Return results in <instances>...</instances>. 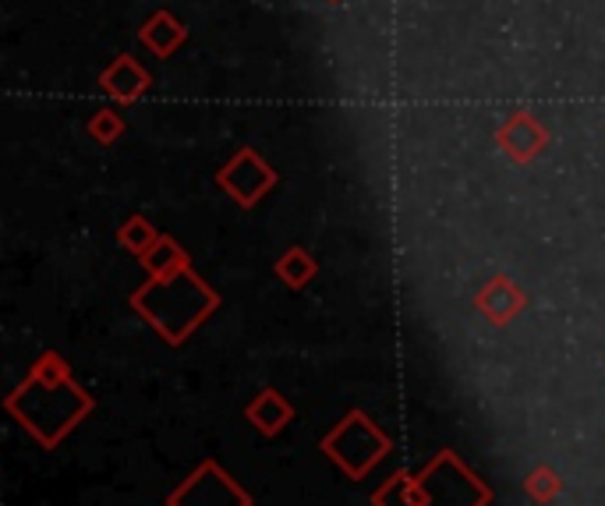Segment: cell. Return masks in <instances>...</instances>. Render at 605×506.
<instances>
[{"mask_svg": "<svg viewBox=\"0 0 605 506\" xmlns=\"http://www.w3.org/2000/svg\"><path fill=\"white\" fill-rule=\"evenodd\" d=\"M92 407H96L92 394L75 383L71 365L57 350H43L29 368V376L4 400V411L43 450H57L92 415Z\"/></svg>", "mask_w": 605, "mask_h": 506, "instance_id": "cell-1", "label": "cell"}, {"mask_svg": "<svg viewBox=\"0 0 605 506\" xmlns=\"http://www.w3.org/2000/svg\"><path fill=\"white\" fill-rule=\"evenodd\" d=\"M220 305V295L212 290L191 266L167 272V277H149L131 295V308L160 334L170 347H181L195 329H199Z\"/></svg>", "mask_w": 605, "mask_h": 506, "instance_id": "cell-2", "label": "cell"}, {"mask_svg": "<svg viewBox=\"0 0 605 506\" xmlns=\"http://www.w3.org/2000/svg\"><path fill=\"white\" fill-rule=\"evenodd\" d=\"M319 450L326 454V460L334 464L344 478L365 482L389 457V450H394V439L383 433V425L373 415L361 411V407H355V411H347L319 439Z\"/></svg>", "mask_w": 605, "mask_h": 506, "instance_id": "cell-3", "label": "cell"}, {"mask_svg": "<svg viewBox=\"0 0 605 506\" xmlns=\"http://www.w3.org/2000/svg\"><path fill=\"white\" fill-rule=\"evenodd\" d=\"M493 485L464 464L460 454L439 450L418 472V506H489Z\"/></svg>", "mask_w": 605, "mask_h": 506, "instance_id": "cell-4", "label": "cell"}, {"mask_svg": "<svg viewBox=\"0 0 605 506\" xmlns=\"http://www.w3.org/2000/svg\"><path fill=\"white\" fill-rule=\"evenodd\" d=\"M167 506H251V493L220 460H202L167 496Z\"/></svg>", "mask_w": 605, "mask_h": 506, "instance_id": "cell-5", "label": "cell"}, {"mask_svg": "<svg viewBox=\"0 0 605 506\" xmlns=\"http://www.w3.org/2000/svg\"><path fill=\"white\" fill-rule=\"evenodd\" d=\"M217 185H220L224 191H230L234 199H238V206L251 209L272 185H277V173L269 170V163L262 160L259 152L241 149V152L234 156V160L217 173Z\"/></svg>", "mask_w": 605, "mask_h": 506, "instance_id": "cell-6", "label": "cell"}, {"mask_svg": "<svg viewBox=\"0 0 605 506\" xmlns=\"http://www.w3.org/2000/svg\"><path fill=\"white\" fill-rule=\"evenodd\" d=\"M524 305H528V298H524V290L510 277H493L475 295V308L496 326H506L510 319H517L524 311Z\"/></svg>", "mask_w": 605, "mask_h": 506, "instance_id": "cell-7", "label": "cell"}, {"mask_svg": "<svg viewBox=\"0 0 605 506\" xmlns=\"http://www.w3.org/2000/svg\"><path fill=\"white\" fill-rule=\"evenodd\" d=\"M245 418H248V425H256V433L272 439V436H280L290 421H295V404H290L280 389L266 386L256 394V400L245 407Z\"/></svg>", "mask_w": 605, "mask_h": 506, "instance_id": "cell-8", "label": "cell"}, {"mask_svg": "<svg viewBox=\"0 0 605 506\" xmlns=\"http://www.w3.org/2000/svg\"><path fill=\"white\" fill-rule=\"evenodd\" d=\"M545 128L542 125H535L528 113H517L510 125H506L503 131H499V142H503V149L514 156V160H532L535 152H542L545 149Z\"/></svg>", "mask_w": 605, "mask_h": 506, "instance_id": "cell-9", "label": "cell"}, {"mask_svg": "<svg viewBox=\"0 0 605 506\" xmlns=\"http://www.w3.org/2000/svg\"><path fill=\"white\" fill-rule=\"evenodd\" d=\"M100 82H103V92H110L113 100L131 103L135 96L146 92V86H149V75H146L139 65H135L128 53H121V57H117V61H113V68H107V71H103Z\"/></svg>", "mask_w": 605, "mask_h": 506, "instance_id": "cell-10", "label": "cell"}, {"mask_svg": "<svg viewBox=\"0 0 605 506\" xmlns=\"http://www.w3.org/2000/svg\"><path fill=\"white\" fill-rule=\"evenodd\" d=\"M272 272H277V277H280L290 290H301V287H308L311 280H316L319 266H316V259H311L301 245H295V248H287L284 256L277 259Z\"/></svg>", "mask_w": 605, "mask_h": 506, "instance_id": "cell-11", "label": "cell"}, {"mask_svg": "<svg viewBox=\"0 0 605 506\" xmlns=\"http://www.w3.org/2000/svg\"><path fill=\"white\" fill-rule=\"evenodd\" d=\"M139 39H142L146 47H152L160 57H170L173 47H181V43H185V26H181L173 14L160 11V14H156L152 22L139 32Z\"/></svg>", "mask_w": 605, "mask_h": 506, "instance_id": "cell-12", "label": "cell"}, {"mask_svg": "<svg viewBox=\"0 0 605 506\" xmlns=\"http://www.w3.org/2000/svg\"><path fill=\"white\" fill-rule=\"evenodd\" d=\"M373 506H418V475L404 467L394 472L373 493Z\"/></svg>", "mask_w": 605, "mask_h": 506, "instance_id": "cell-13", "label": "cell"}, {"mask_svg": "<svg viewBox=\"0 0 605 506\" xmlns=\"http://www.w3.org/2000/svg\"><path fill=\"white\" fill-rule=\"evenodd\" d=\"M139 262L146 266L149 277H167V272H178V269H188V266H191L188 251H185L178 241H170V238H160V241H156Z\"/></svg>", "mask_w": 605, "mask_h": 506, "instance_id": "cell-14", "label": "cell"}, {"mask_svg": "<svg viewBox=\"0 0 605 506\" xmlns=\"http://www.w3.org/2000/svg\"><path fill=\"white\" fill-rule=\"evenodd\" d=\"M559 493H563V478L556 475V467H549V464L532 467L528 478H524V496H528L532 503H538V506L553 503Z\"/></svg>", "mask_w": 605, "mask_h": 506, "instance_id": "cell-15", "label": "cell"}, {"mask_svg": "<svg viewBox=\"0 0 605 506\" xmlns=\"http://www.w3.org/2000/svg\"><path fill=\"white\" fill-rule=\"evenodd\" d=\"M117 241H121L131 256H146V251L160 241V234H156V227L149 224V220H142V217H131L121 230H117Z\"/></svg>", "mask_w": 605, "mask_h": 506, "instance_id": "cell-16", "label": "cell"}, {"mask_svg": "<svg viewBox=\"0 0 605 506\" xmlns=\"http://www.w3.org/2000/svg\"><path fill=\"white\" fill-rule=\"evenodd\" d=\"M89 131H92L96 139H100V142L107 146V142H113L117 135L125 131V121H121V117H117L113 110H100V113H96L92 121H89Z\"/></svg>", "mask_w": 605, "mask_h": 506, "instance_id": "cell-17", "label": "cell"}]
</instances>
